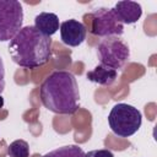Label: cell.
Masks as SVG:
<instances>
[{
    "mask_svg": "<svg viewBox=\"0 0 157 157\" xmlns=\"http://www.w3.org/2000/svg\"><path fill=\"white\" fill-rule=\"evenodd\" d=\"M86 157H114V155L112 151L107 148H101V150H92L87 152Z\"/></svg>",
    "mask_w": 157,
    "mask_h": 157,
    "instance_id": "13",
    "label": "cell"
},
{
    "mask_svg": "<svg viewBox=\"0 0 157 157\" xmlns=\"http://www.w3.org/2000/svg\"><path fill=\"white\" fill-rule=\"evenodd\" d=\"M9 157H28L29 156V146L25 140H15L7 147Z\"/></svg>",
    "mask_w": 157,
    "mask_h": 157,
    "instance_id": "12",
    "label": "cell"
},
{
    "mask_svg": "<svg viewBox=\"0 0 157 157\" xmlns=\"http://www.w3.org/2000/svg\"><path fill=\"white\" fill-rule=\"evenodd\" d=\"M34 27L42 34L50 37L59 29V17L53 12H40L34 18Z\"/></svg>",
    "mask_w": 157,
    "mask_h": 157,
    "instance_id": "9",
    "label": "cell"
},
{
    "mask_svg": "<svg viewBox=\"0 0 157 157\" xmlns=\"http://www.w3.org/2000/svg\"><path fill=\"white\" fill-rule=\"evenodd\" d=\"M5 88V67H4V61L2 58L0 56V94Z\"/></svg>",
    "mask_w": 157,
    "mask_h": 157,
    "instance_id": "14",
    "label": "cell"
},
{
    "mask_svg": "<svg viewBox=\"0 0 157 157\" xmlns=\"http://www.w3.org/2000/svg\"><path fill=\"white\" fill-rule=\"evenodd\" d=\"M97 56L101 61V65L119 70L129 60L130 49L119 37H108L98 44Z\"/></svg>",
    "mask_w": 157,
    "mask_h": 157,
    "instance_id": "4",
    "label": "cell"
},
{
    "mask_svg": "<svg viewBox=\"0 0 157 157\" xmlns=\"http://www.w3.org/2000/svg\"><path fill=\"white\" fill-rule=\"evenodd\" d=\"M23 9L16 0H0V42L11 40L22 28Z\"/></svg>",
    "mask_w": 157,
    "mask_h": 157,
    "instance_id": "5",
    "label": "cell"
},
{
    "mask_svg": "<svg viewBox=\"0 0 157 157\" xmlns=\"http://www.w3.org/2000/svg\"><path fill=\"white\" fill-rule=\"evenodd\" d=\"M9 53L21 67L37 69L45 65L52 56V39L34 26H26L10 40Z\"/></svg>",
    "mask_w": 157,
    "mask_h": 157,
    "instance_id": "2",
    "label": "cell"
},
{
    "mask_svg": "<svg viewBox=\"0 0 157 157\" xmlns=\"http://www.w3.org/2000/svg\"><path fill=\"white\" fill-rule=\"evenodd\" d=\"M42 157H86L83 150L77 145H66L59 148H55Z\"/></svg>",
    "mask_w": 157,
    "mask_h": 157,
    "instance_id": "11",
    "label": "cell"
},
{
    "mask_svg": "<svg viewBox=\"0 0 157 157\" xmlns=\"http://www.w3.org/2000/svg\"><path fill=\"white\" fill-rule=\"evenodd\" d=\"M2 105H4V98H2V96L0 94V108H2Z\"/></svg>",
    "mask_w": 157,
    "mask_h": 157,
    "instance_id": "15",
    "label": "cell"
},
{
    "mask_svg": "<svg viewBox=\"0 0 157 157\" xmlns=\"http://www.w3.org/2000/svg\"><path fill=\"white\" fill-rule=\"evenodd\" d=\"M43 105L56 114H74L78 109L80 92L75 76L64 70L52 72L40 85Z\"/></svg>",
    "mask_w": 157,
    "mask_h": 157,
    "instance_id": "1",
    "label": "cell"
},
{
    "mask_svg": "<svg viewBox=\"0 0 157 157\" xmlns=\"http://www.w3.org/2000/svg\"><path fill=\"white\" fill-rule=\"evenodd\" d=\"M112 10L123 25L135 23L142 15L141 5L135 1H118Z\"/></svg>",
    "mask_w": 157,
    "mask_h": 157,
    "instance_id": "8",
    "label": "cell"
},
{
    "mask_svg": "<svg viewBox=\"0 0 157 157\" xmlns=\"http://www.w3.org/2000/svg\"><path fill=\"white\" fill-rule=\"evenodd\" d=\"M86 27L77 20H67L60 25V37L64 44L77 47L86 39Z\"/></svg>",
    "mask_w": 157,
    "mask_h": 157,
    "instance_id": "7",
    "label": "cell"
},
{
    "mask_svg": "<svg viewBox=\"0 0 157 157\" xmlns=\"http://www.w3.org/2000/svg\"><path fill=\"white\" fill-rule=\"evenodd\" d=\"M92 18L91 33L98 37H119L124 33V25L118 20L112 9L99 7L90 13Z\"/></svg>",
    "mask_w": 157,
    "mask_h": 157,
    "instance_id": "6",
    "label": "cell"
},
{
    "mask_svg": "<svg viewBox=\"0 0 157 157\" xmlns=\"http://www.w3.org/2000/svg\"><path fill=\"white\" fill-rule=\"evenodd\" d=\"M108 123L112 131L117 136L129 137L140 129L142 115L141 112L134 105L118 103L112 108L108 115Z\"/></svg>",
    "mask_w": 157,
    "mask_h": 157,
    "instance_id": "3",
    "label": "cell"
},
{
    "mask_svg": "<svg viewBox=\"0 0 157 157\" xmlns=\"http://www.w3.org/2000/svg\"><path fill=\"white\" fill-rule=\"evenodd\" d=\"M117 76H118V72L117 70L114 69H110L108 66H104V65H97L93 70L88 71L86 77L94 82V83H98V85H102V86H110L115 82L117 80Z\"/></svg>",
    "mask_w": 157,
    "mask_h": 157,
    "instance_id": "10",
    "label": "cell"
}]
</instances>
